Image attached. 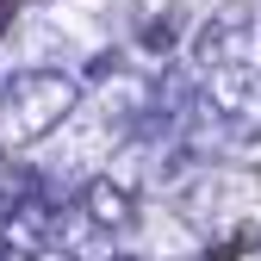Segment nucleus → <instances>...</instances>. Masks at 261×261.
I'll use <instances>...</instances> for the list:
<instances>
[{
  "label": "nucleus",
  "mask_w": 261,
  "mask_h": 261,
  "mask_svg": "<svg viewBox=\"0 0 261 261\" xmlns=\"http://www.w3.org/2000/svg\"><path fill=\"white\" fill-rule=\"evenodd\" d=\"M7 137L13 143H44L56 124H69L75 106H81V81L62 75V69H19L7 87Z\"/></svg>",
  "instance_id": "obj_1"
},
{
  "label": "nucleus",
  "mask_w": 261,
  "mask_h": 261,
  "mask_svg": "<svg viewBox=\"0 0 261 261\" xmlns=\"http://www.w3.org/2000/svg\"><path fill=\"white\" fill-rule=\"evenodd\" d=\"M193 112L212 118L218 130H230V143H261V69H255V62L212 69Z\"/></svg>",
  "instance_id": "obj_2"
},
{
  "label": "nucleus",
  "mask_w": 261,
  "mask_h": 261,
  "mask_svg": "<svg viewBox=\"0 0 261 261\" xmlns=\"http://www.w3.org/2000/svg\"><path fill=\"white\" fill-rule=\"evenodd\" d=\"M249 38H261V19H255V0H224V7L193 31V69L212 75V69H230V62H249Z\"/></svg>",
  "instance_id": "obj_3"
},
{
  "label": "nucleus",
  "mask_w": 261,
  "mask_h": 261,
  "mask_svg": "<svg viewBox=\"0 0 261 261\" xmlns=\"http://www.w3.org/2000/svg\"><path fill=\"white\" fill-rule=\"evenodd\" d=\"M255 187V174H230V168H193L180 187H174V205L180 218L193 224H218L230 205H243V193Z\"/></svg>",
  "instance_id": "obj_4"
},
{
  "label": "nucleus",
  "mask_w": 261,
  "mask_h": 261,
  "mask_svg": "<svg viewBox=\"0 0 261 261\" xmlns=\"http://www.w3.org/2000/svg\"><path fill=\"white\" fill-rule=\"evenodd\" d=\"M187 44V7L180 0H130V56L168 62Z\"/></svg>",
  "instance_id": "obj_5"
},
{
  "label": "nucleus",
  "mask_w": 261,
  "mask_h": 261,
  "mask_svg": "<svg viewBox=\"0 0 261 261\" xmlns=\"http://www.w3.org/2000/svg\"><path fill=\"white\" fill-rule=\"evenodd\" d=\"M0 237H7V249L19 261H31L38 249H50V237H56V205L44 199V193H13V205L0 212Z\"/></svg>",
  "instance_id": "obj_6"
},
{
  "label": "nucleus",
  "mask_w": 261,
  "mask_h": 261,
  "mask_svg": "<svg viewBox=\"0 0 261 261\" xmlns=\"http://www.w3.org/2000/svg\"><path fill=\"white\" fill-rule=\"evenodd\" d=\"M93 224H100L106 237H124V230H137V187H124L118 174H87L81 180V199H75Z\"/></svg>",
  "instance_id": "obj_7"
},
{
  "label": "nucleus",
  "mask_w": 261,
  "mask_h": 261,
  "mask_svg": "<svg viewBox=\"0 0 261 261\" xmlns=\"http://www.w3.org/2000/svg\"><path fill=\"white\" fill-rule=\"evenodd\" d=\"M243 255H261V230L255 224H230V230H218V243L199 249V261H243Z\"/></svg>",
  "instance_id": "obj_8"
},
{
  "label": "nucleus",
  "mask_w": 261,
  "mask_h": 261,
  "mask_svg": "<svg viewBox=\"0 0 261 261\" xmlns=\"http://www.w3.org/2000/svg\"><path fill=\"white\" fill-rule=\"evenodd\" d=\"M31 261H75L69 249H62V243H50V249H38V255H31Z\"/></svg>",
  "instance_id": "obj_9"
},
{
  "label": "nucleus",
  "mask_w": 261,
  "mask_h": 261,
  "mask_svg": "<svg viewBox=\"0 0 261 261\" xmlns=\"http://www.w3.org/2000/svg\"><path fill=\"white\" fill-rule=\"evenodd\" d=\"M13 13H19V0H0V31L13 25Z\"/></svg>",
  "instance_id": "obj_10"
},
{
  "label": "nucleus",
  "mask_w": 261,
  "mask_h": 261,
  "mask_svg": "<svg viewBox=\"0 0 261 261\" xmlns=\"http://www.w3.org/2000/svg\"><path fill=\"white\" fill-rule=\"evenodd\" d=\"M106 261H149V255H106Z\"/></svg>",
  "instance_id": "obj_11"
},
{
  "label": "nucleus",
  "mask_w": 261,
  "mask_h": 261,
  "mask_svg": "<svg viewBox=\"0 0 261 261\" xmlns=\"http://www.w3.org/2000/svg\"><path fill=\"white\" fill-rule=\"evenodd\" d=\"M0 261H13V249H7V237H0Z\"/></svg>",
  "instance_id": "obj_12"
},
{
  "label": "nucleus",
  "mask_w": 261,
  "mask_h": 261,
  "mask_svg": "<svg viewBox=\"0 0 261 261\" xmlns=\"http://www.w3.org/2000/svg\"><path fill=\"white\" fill-rule=\"evenodd\" d=\"M0 162H7V149H0Z\"/></svg>",
  "instance_id": "obj_13"
}]
</instances>
